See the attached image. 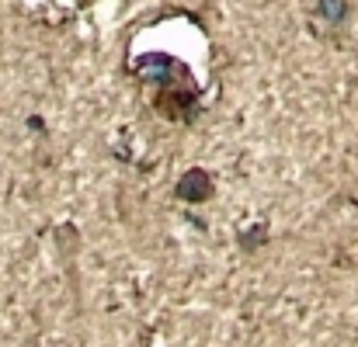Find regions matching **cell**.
<instances>
[{
	"mask_svg": "<svg viewBox=\"0 0 358 347\" xmlns=\"http://www.w3.org/2000/svg\"><path fill=\"white\" fill-rule=\"evenodd\" d=\"M132 77L139 84H150L153 91H164V87H185V84H199L192 66L171 52H139L132 59Z\"/></svg>",
	"mask_w": 358,
	"mask_h": 347,
	"instance_id": "obj_1",
	"label": "cell"
},
{
	"mask_svg": "<svg viewBox=\"0 0 358 347\" xmlns=\"http://www.w3.org/2000/svg\"><path fill=\"white\" fill-rule=\"evenodd\" d=\"M313 17L327 28V31H341L352 17V0H317L313 3Z\"/></svg>",
	"mask_w": 358,
	"mask_h": 347,
	"instance_id": "obj_4",
	"label": "cell"
},
{
	"mask_svg": "<svg viewBox=\"0 0 358 347\" xmlns=\"http://www.w3.org/2000/svg\"><path fill=\"white\" fill-rule=\"evenodd\" d=\"M153 112L167 121L178 125H192L202 112V87L199 84H185V87H164L153 91Z\"/></svg>",
	"mask_w": 358,
	"mask_h": 347,
	"instance_id": "obj_2",
	"label": "cell"
},
{
	"mask_svg": "<svg viewBox=\"0 0 358 347\" xmlns=\"http://www.w3.org/2000/svg\"><path fill=\"white\" fill-rule=\"evenodd\" d=\"M213 195H216V181H213V174L202 170V167H188V170L178 177V184H174V198H178V202H188V205H202V202H209Z\"/></svg>",
	"mask_w": 358,
	"mask_h": 347,
	"instance_id": "obj_3",
	"label": "cell"
},
{
	"mask_svg": "<svg viewBox=\"0 0 358 347\" xmlns=\"http://www.w3.org/2000/svg\"><path fill=\"white\" fill-rule=\"evenodd\" d=\"M237 239H240V250H243V253H254L257 246L268 243V223H254V226H247Z\"/></svg>",
	"mask_w": 358,
	"mask_h": 347,
	"instance_id": "obj_5",
	"label": "cell"
}]
</instances>
